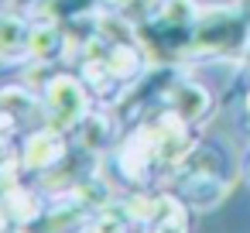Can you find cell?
<instances>
[{
	"instance_id": "1",
	"label": "cell",
	"mask_w": 250,
	"mask_h": 233,
	"mask_svg": "<svg viewBox=\"0 0 250 233\" xmlns=\"http://www.w3.org/2000/svg\"><path fill=\"white\" fill-rule=\"evenodd\" d=\"M86 110H89V86L79 83L76 76L69 72H55L48 83H45V117H48V127L55 130H72L86 120Z\"/></svg>"
},
{
	"instance_id": "2",
	"label": "cell",
	"mask_w": 250,
	"mask_h": 233,
	"mask_svg": "<svg viewBox=\"0 0 250 233\" xmlns=\"http://www.w3.org/2000/svg\"><path fill=\"white\" fill-rule=\"evenodd\" d=\"M62 158H65L62 130L45 127V130L28 134L24 151H21V165H24V168H31V171H48V168H52V165H59Z\"/></svg>"
},
{
	"instance_id": "3",
	"label": "cell",
	"mask_w": 250,
	"mask_h": 233,
	"mask_svg": "<svg viewBox=\"0 0 250 233\" xmlns=\"http://www.w3.org/2000/svg\"><path fill=\"white\" fill-rule=\"evenodd\" d=\"M31 59V28L21 14H0V62L18 65Z\"/></svg>"
},
{
	"instance_id": "4",
	"label": "cell",
	"mask_w": 250,
	"mask_h": 233,
	"mask_svg": "<svg viewBox=\"0 0 250 233\" xmlns=\"http://www.w3.org/2000/svg\"><path fill=\"white\" fill-rule=\"evenodd\" d=\"M100 65H103L117 83H127V79H134V76L141 72L144 59H141V52L134 48V38H117V45H106Z\"/></svg>"
},
{
	"instance_id": "5",
	"label": "cell",
	"mask_w": 250,
	"mask_h": 233,
	"mask_svg": "<svg viewBox=\"0 0 250 233\" xmlns=\"http://www.w3.org/2000/svg\"><path fill=\"white\" fill-rule=\"evenodd\" d=\"M147 233H188V212L185 202L175 195H158L154 216L147 223Z\"/></svg>"
},
{
	"instance_id": "6",
	"label": "cell",
	"mask_w": 250,
	"mask_h": 233,
	"mask_svg": "<svg viewBox=\"0 0 250 233\" xmlns=\"http://www.w3.org/2000/svg\"><path fill=\"white\" fill-rule=\"evenodd\" d=\"M62 52H65V31H62V24L42 21V24L31 28V59L35 62L62 59Z\"/></svg>"
},
{
	"instance_id": "7",
	"label": "cell",
	"mask_w": 250,
	"mask_h": 233,
	"mask_svg": "<svg viewBox=\"0 0 250 233\" xmlns=\"http://www.w3.org/2000/svg\"><path fill=\"white\" fill-rule=\"evenodd\" d=\"M171 106H175L178 120L192 124V120H202V117L209 113V106H212V96H209L202 86H195V83H185V86H178V89H175V96H171Z\"/></svg>"
},
{
	"instance_id": "8",
	"label": "cell",
	"mask_w": 250,
	"mask_h": 233,
	"mask_svg": "<svg viewBox=\"0 0 250 233\" xmlns=\"http://www.w3.org/2000/svg\"><path fill=\"white\" fill-rule=\"evenodd\" d=\"M158 21H165L171 28H188L195 21V4L192 0H168L161 7V14H158Z\"/></svg>"
},
{
	"instance_id": "9",
	"label": "cell",
	"mask_w": 250,
	"mask_h": 233,
	"mask_svg": "<svg viewBox=\"0 0 250 233\" xmlns=\"http://www.w3.org/2000/svg\"><path fill=\"white\" fill-rule=\"evenodd\" d=\"M86 233H130V216L127 212H106L96 223H89Z\"/></svg>"
},
{
	"instance_id": "10",
	"label": "cell",
	"mask_w": 250,
	"mask_h": 233,
	"mask_svg": "<svg viewBox=\"0 0 250 233\" xmlns=\"http://www.w3.org/2000/svg\"><path fill=\"white\" fill-rule=\"evenodd\" d=\"M106 4H110L113 11H124V7H134V4H137V0H106Z\"/></svg>"
},
{
	"instance_id": "11",
	"label": "cell",
	"mask_w": 250,
	"mask_h": 233,
	"mask_svg": "<svg viewBox=\"0 0 250 233\" xmlns=\"http://www.w3.org/2000/svg\"><path fill=\"white\" fill-rule=\"evenodd\" d=\"M243 110H247V117H250V93H247V100H243Z\"/></svg>"
},
{
	"instance_id": "12",
	"label": "cell",
	"mask_w": 250,
	"mask_h": 233,
	"mask_svg": "<svg viewBox=\"0 0 250 233\" xmlns=\"http://www.w3.org/2000/svg\"><path fill=\"white\" fill-rule=\"evenodd\" d=\"M247 178H250V154H247Z\"/></svg>"
},
{
	"instance_id": "13",
	"label": "cell",
	"mask_w": 250,
	"mask_h": 233,
	"mask_svg": "<svg viewBox=\"0 0 250 233\" xmlns=\"http://www.w3.org/2000/svg\"><path fill=\"white\" fill-rule=\"evenodd\" d=\"M247 55H250V52H247Z\"/></svg>"
}]
</instances>
